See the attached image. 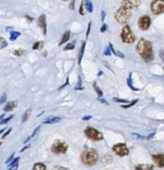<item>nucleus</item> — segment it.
<instances>
[{
	"instance_id": "obj_1",
	"label": "nucleus",
	"mask_w": 164,
	"mask_h": 170,
	"mask_svg": "<svg viewBox=\"0 0 164 170\" xmlns=\"http://www.w3.org/2000/svg\"><path fill=\"white\" fill-rule=\"evenodd\" d=\"M136 50L145 62H150L154 58V53L152 49V43L144 38H141L136 45Z\"/></svg>"
},
{
	"instance_id": "obj_2",
	"label": "nucleus",
	"mask_w": 164,
	"mask_h": 170,
	"mask_svg": "<svg viewBox=\"0 0 164 170\" xmlns=\"http://www.w3.org/2000/svg\"><path fill=\"white\" fill-rule=\"evenodd\" d=\"M81 161L83 162L85 165L92 166L98 161V153L95 149H87L83 151L81 154Z\"/></svg>"
},
{
	"instance_id": "obj_3",
	"label": "nucleus",
	"mask_w": 164,
	"mask_h": 170,
	"mask_svg": "<svg viewBox=\"0 0 164 170\" xmlns=\"http://www.w3.org/2000/svg\"><path fill=\"white\" fill-rule=\"evenodd\" d=\"M114 17L116 19V21L119 24H126L132 17V13L129 8H127L122 5V6H120L118 9H117Z\"/></svg>"
},
{
	"instance_id": "obj_4",
	"label": "nucleus",
	"mask_w": 164,
	"mask_h": 170,
	"mask_svg": "<svg viewBox=\"0 0 164 170\" xmlns=\"http://www.w3.org/2000/svg\"><path fill=\"white\" fill-rule=\"evenodd\" d=\"M120 37H121V40L123 41V42H124V43H128V44L133 43V42L135 41V39H136L135 35L133 34L130 26H129V25H127V24L122 28Z\"/></svg>"
},
{
	"instance_id": "obj_5",
	"label": "nucleus",
	"mask_w": 164,
	"mask_h": 170,
	"mask_svg": "<svg viewBox=\"0 0 164 170\" xmlns=\"http://www.w3.org/2000/svg\"><path fill=\"white\" fill-rule=\"evenodd\" d=\"M84 133L87 136V138H89L93 141H100L103 139L102 133L99 132L98 130H96L93 127H86V129L84 130Z\"/></svg>"
},
{
	"instance_id": "obj_6",
	"label": "nucleus",
	"mask_w": 164,
	"mask_h": 170,
	"mask_svg": "<svg viewBox=\"0 0 164 170\" xmlns=\"http://www.w3.org/2000/svg\"><path fill=\"white\" fill-rule=\"evenodd\" d=\"M68 149V145L63 141H55L51 146V151L54 154H64Z\"/></svg>"
},
{
	"instance_id": "obj_7",
	"label": "nucleus",
	"mask_w": 164,
	"mask_h": 170,
	"mask_svg": "<svg viewBox=\"0 0 164 170\" xmlns=\"http://www.w3.org/2000/svg\"><path fill=\"white\" fill-rule=\"evenodd\" d=\"M150 9L152 13L156 15L164 13V0H153L150 5Z\"/></svg>"
},
{
	"instance_id": "obj_8",
	"label": "nucleus",
	"mask_w": 164,
	"mask_h": 170,
	"mask_svg": "<svg viewBox=\"0 0 164 170\" xmlns=\"http://www.w3.org/2000/svg\"><path fill=\"white\" fill-rule=\"evenodd\" d=\"M112 150H113V152L116 154V155H118L120 157L126 156V155H128V153H129V149H128L126 144H124V143L115 144V145L112 147Z\"/></svg>"
},
{
	"instance_id": "obj_9",
	"label": "nucleus",
	"mask_w": 164,
	"mask_h": 170,
	"mask_svg": "<svg viewBox=\"0 0 164 170\" xmlns=\"http://www.w3.org/2000/svg\"><path fill=\"white\" fill-rule=\"evenodd\" d=\"M151 25V18L148 15H143L139 19H138V27L141 29L142 31H145Z\"/></svg>"
},
{
	"instance_id": "obj_10",
	"label": "nucleus",
	"mask_w": 164,
	"mask_h": 170,
	"mask_svg": "<svg viewBox=\"0 0 164 170\" xmlns=\"http://www.w3.org/2000/svg\"><path fill=\"white\" fill-rule=\"evenodd\" d=\"M141 0H122V5L129 9H135L140 5Z\"/></svg>"
},
{
	"instance_id": "obj_11",
	"label": "nucleus",
	"mask_w": 164,
	"mask_h": 170,
	"mask_svg": "<svg viewBox=\"0 0 164 170\" xmlns=\"http://www.w3.org/2000/svg\"><path fill=\"white\" fill-rule=\"evenodd\" d=\"M37 25L41 28V30H42L43 34L46 35V33H47V25H46V16H45V14L40 15V16L38 17Z\"/></svg>"
},
{
	"instance_id": "obj_12",
	"label": "nucleus",
	"mask_w": 164,
	"mask_h": 170,
	"mask_svg": "<svg viewBox=\"0 0 164 170\" xmlns=\"http://www.w3.org/2000/svg\"><path fill=\"white\" fill-rule=\"evenodd\" d=\"M152 159L154 161L155 165L163 168L164 167V154L160 153V154H155V155H152Z\"/></svg>"
},
{
	"instance_id": "obj_13",
	"label": "nucleus",
	"mask_w": 164,
	"mask_h": 170,
	"mask_svg": "<svg viewBox=\"0 0 164 170\" xmlns=\"http://www.w3.org/2000/svg\"><path fill=\"white\" fill-rule=\"evenodd\" d=\"M17 106V101H12V102H9L7 103L6 105L4 106V111L5 112H8V111H12L15 107Z\"/></svg>"
},
{
	"instance_id": "obj_14",
	"label": "nucleus",
	"mask_w": 164,
	"mask_h": 170,
	"mask_svg": "<svg viewBox=\"0 0 164 170\" xmlns=\"http://www.w3.org/2000/svg\"><path fill=\"white\" fill-rule=\"evenodd\" d=\"M61 120L60 117H49L47 119H45L43 121V124H53V123H57Z\"/></svg>"
},
{
	"instance_id": "obj_15",
	"label": "nucleus",
	"mask_w": 164,
	"mask_h": 170,
	"mask_svg": "<svg viewBox=\"0 0 164 170\" xmlns=\"http://www.w3.org/2000/svg\"><path fill=\"white\" fill-rule=\"evenodd\" d=\"M135 170H153V165H151V164H139V165H136Z\"/></svg>"
},
{
	"instance_id": "obj_16",
	"label": "nucleus",
	"mask_w": 164,
	"mask_h": 170,
	"mask_svg": "<svg viewBox=\"0 0 164 170\" xmlns=\"http://www.w3.org/2000/svg\"><path fill=\"white\" fill-rule=\"evenodd\" d=\"M83 2H84V6L87 11L90 13L93 11V4H92L91 0H83Z\"/></svg>"
},
{
	"instance_id": "obj_17",
	"label": "nucleus",
	"mask_w": 164,
	"mask_h": 170,
	"mask_svg": "<svg viewBox=\"0 0 164 170\" xmlns=\"http://www.w3.org/2000/svg\"><path fill=\"white\" fill-rule=\"evenodd\" d=\"M70 38V31H66L63 35H62V38H61L60 42H59V45H62L64 43H67V41L69 40Z\"/></svg>"
},
{
	"instance_id": "obj_18",
	"label": "nucleus",
	"mask_w": 164,
	"mask_h": 170,
	"mask_svg": "<svg viewBox=\"0 0 164 170\" xmlns=\"http://www.w3.org/2000/svg\"><path fill=\"white\" fill-rule=\"evenodd\" d=\"M85 45H86V42H85V41H83V42H82V45H81L80 51H79V54H78V64H79V65H80V63H81V59H82V57H83V54H84Z\"/></svg>"
},
{
	"instance_id": "obj_19",
	"label": "nucleus",
	"mask_w": 164,
	"mask_h": 170,
	"mask_svg": "<svg viewBox=\"0 0 164 170\" xmlns=\"http://www.w3.org/2000/svg\"><path fill=\"white\" fill-rule=\"evenodd\" d=\"M20 35H21V33L18 32V31H11V32H10V40L15 41Z\"/></svg>"
},
{
	"instance_id": "obj_20",
	"label": "nucleus",
	"mask_w": 164,
	"mask_h": 170,
	"mask_svg": "<svg viewBox=\"0 0 164 170\" xmlns=\"http://www.w3.org/2000/svg\"><path fill=\"white\" fill-rule=\"evenodd\" d=\"M32 170H46V165L43 163H36L34 164Z\"/></svg>"
},
{
	"instance_id": "obj_21",
	"label": "nucleus",
	"mask_w": 164,
	"mask_h": 170,
	"mask_svg": "<svg viewBox=\"0 0 164 170\" xmlns=\"http://www.w3.org/2000/svg\"><path fill=\"white\" fill-rule=\"evenodd\" d=\"M42 46H43V42L42 41H37V42H35L32 46V48L34 50H38V49H41L42 48Z\"/></svg>"
},
{
	"instance_id": "obj_22",
	"label": "nucleus",
	"mask_w": 164,
	"mask_h": 170,
	"mask_svg": "<svg viewBox=\"0 0 164 170\" xmlns=\"http://www.w3.org/2000/svg\"><path fill=\"white\" fill-rule=\"evenodd\" d=\"M93 88L95 89V91H96V93L98 94V98H101L102 96H103V93H102V91H101V89L99 88L98 86H97V84L96 83H93Z\"/></svg>"
},
{
	"instance_id": "obj_23",
	"label": "nucleus",
	"mask_w": 164,
	"mask_h": 170,
	"mask_svg": "<svg viewBox=\"0 0 164 170\" xmlns=\"http://www.w3.org/2000/svg\"><path fill=\"white\" fill-rule=\"evenodd\" d=\"M30 112H31V109H29L28 110H26L24 112V114H23V116H22V122H25L27 119H28V117H29V115H30Z\"/></svg>"
},
{
	"instance_id": "obj_24",
	"label": "nucleus",
	"mask_w": 164,
	"mask_h": 170,
	"mask_svg": "<svg viewBox=\"0 0 164 170\" xmlns=\"http://www.w3.org/2000/svg\"><path fill=\"white\" fill-rule=\"evenodd\" d=\"M137 102H138V100H137V99H135V100H133L132 102L128 103L127 105H121V107H122V108H130L131 106H133V105H134V104H136Z\"/></svg>"
},
{
	"instance_id": "obj_25",
	"label": "nucleus",
	"mask_w": 164,
	"mask_h": 170,
	"mask_svg": "<svg viewBox=\"0 0 164 170\" xmlns=\"http://www.w3.org/2000/svg\"><path fill=\"white\" fill-rule=\"evenodd\" d=\"M13 54H14L15 56H21V55H23V54H24V50H22V49L14 50V51H13Z\"/></svg>"
},
{
	"instance_id": "obj_26",
	"label": "nucleus",
	"mask_w": 164,
	"mask_h": 170,
	"mask_svg": "<svg viewBox=\"0 0 164 170\" xmlns=\"http://www.w3.org/2000/svg\"><path fill=\"white\" fill-rule=\"evenodd\" d=\"M130 81H131V80H130V78H128V79H127V84H128V86H129L132 90H134V91H139L140 89H138V88H136V87H134V86H133V85H132V83H131Z\"/></svg>"
},
{
	"instance_id": "obj_27",
	"label": "nucleus",
	"mask_w": 164,
	"mask_h": 170,
	"mask_svg": "<svg viewBox=\"0 0 164 170\" xmlns=\"http://www.w3.org/2000/svg\"><path fill=\"white\" fill-rule=\"evenodd\" d=\"M132 136H133V138L138 139V140H143V139H145V136L139 135V134H137V133H132Z\"/></svg>"
},
{
	"instance_id": "obj_28",
	"label": "nucleus",
	"mask_w": 164,
	"mask_h": 170,
	"mask_svg": "<svg viewBox=\"0 0 164 170\" xmlns=\"http://www.w3.org/2000/svg\"><path fill=\"white\" fill-rule=\"evenodd\" d=\"M84 2H83V0L81 1V5H80V8H79V14L80 15H84Z\"/></svg>"
},
{
	"instance_id": "obj_29",
	"label": "nucleus",
	"mask_w": 164,
	"mask_h": 170,
	"mask_svg": "<svg viewBox=\"0 0 164 170\" xmlns=\"http://www.w3.org/2000/svg\"><path fill=\"white\" fill-rule=\"evenodd\" d=\"M39 131H40V126L36 127V129H35V130L33 131L32 135H31V138H36L37 135H38V133H39Z\"/></svg>"
},
{
	"instance_id": "obj_30",
	"label": "nucleus",
	"mask_w": 164,
	"mask_h": 170,
	"mask_svg": "<svg viewBox=\"0 0 164 170\" xmlns=\"http://www.w3.org/2000/svg\"><path fill=\"white\" fill-rule=\"evenodd\" d=\"M0 41H1V46H0V47H1V49H3V48H5L7 46V42H6V40H5L3 37H0Z\"/></svg>"
},
{
	"instance_id": "obj_31",
	"label": "nucleus",
	"mask_w": 164,
	"mask_h": 170,
	"mask_svg": "<svg viewBox=\"0 0 164 170\" xmlns=\"http://www.w3.org/2000/svg\"><path fill=\"white\" fill-rule=\"evenodd\" d=\"M74 49V44L73 43H67V45L64 47V50H72Z\"/></svg>"
},
{
	"instance_id": "obj_32",
	"label": "nucleus",
	"mask_w": 164,
	"mask_h": 170,
	"mask_svg": "<svg viewBox=\"0 0 164 170\" xmlns=\"http://www.w3.org/2000/svg\"><path fill=\"white\" fill-rule=\"evenodd\" d=\"M12 118H13V115L9 116V117H7V118H5V119H2V121H1V124H5V123H7L9 120H11Z\"/></svg>"
},
{
	"instance_id": "obj_33",
	"label": "nucleus",
	"mask_w": 164,
	"mask_h": 170,
	"mask_svg": "<svg viewBox=\"0 0 164 170\" xmlns=\"http://www.w3.org/2000/svg\"><path fill=\"white\" fill-rule=\"evenodd\" d=\"M103 54L106 56H109V55H111V49H110V47H108V48H106L105 50H104V52H103Z\"/></svg>"
},
{
	"instance_id": "obj_34",
	"label": "nucleus",
	"mask_w": 164,
	"mask_h": 170,
	"mask_svg": "<svg viewBox=\"0 0 164 170\" xmlns=\"http://www.w3.org/2000/svg\"><path fill=\"white\" fill-rule=\"evenodd\" d=\"M107 30V25L105 24V23H103V25L101 26V29H100V32L101 33H103V32H105Z\"/></svg>"
},
{
	"instance_id": "obj_35",
	"label": "nucleus",
	"mask_w": 164,
	"mask_h": 170,
	"mask_svg": "<svg viewBox=\"0 0 164 170\" xmlns=\"http://www.w3.org/2000/svg\"><path fill=\"white\" fill-rule=\"evenodd\" d=\"M75 2H76V0H72V1L70 2V4H69V9L70 10H74V4H75Z\"/></svg>"
},
{
	"instance_id": "obj_36",
	"label": "nucleus",
	"mask_w": 164,
	"mask_h": 170,
	"mask_svg": "<svg viewBox=\"0 0 164 170\" xmlns=\"http://www.w3.org/2000/svg\"><path fill=\"white\" fill-rule=\"evenodd\" d=\"M90 28H91V22L88 23V26H87V31H86V37H88L89 33H90Z\"/></svg>"
},
{
	"instance_id": "obj_37",
	"label": "nucleus",
	"mask_w": 164,
	"mask_h": 170,
	"mask_svg": "<svg viewBox=\"0 0 164 170\" xmlns=\"http://www.w3.org/2000/svg\"><path fill=\"white\" fill-rule=\"evenodd\" d=\"M115 102H120V103H127V100L125 99H119V98H114L113 99Z\"/></svg>"
},
{
	"instance_id": "obj_38",
	"label": "nucleus",
	"mask_w": 164,
	"mask_h": 170,
	"mask_svg": "<svg viewBox=\"0 0 164 170\" xmlns=\"http://www.w3.org/2000/svg\"><path fill=\"white\" fill-rule=\"evenodd\" d=\"M6 98H7V95H6V93H4V94L1 96V104H3V103L6 101Z\"/></svg>"
},
{
	"instance_id": "obj_39",
	"label": "nucleus",
	"mask_w": 164,
	"mask_h": 170,
	"mask_svg": "<svg viewBox=\"0 0 164 170\" xmlns=\"http://www.w3.org/2000/svg\"><path fill=\"white\" fill-rule=\"evenodd\" d=\"M13 157H14V153H12V155L10 156V157H9V158L7 159V160H6V164H9V163H10V161L12 162V161L14 160V159H13Z\"/></svg>"
},
{
	"instance_id": "obj_40",
	"label": "nucleus",
	"mask_w": 164,
	"mask_h": 170,
	"mask_svg": "<svg viewBox=\"0 0 164 170\" xmlns=\"http://www.w3.org/2000/svg\"><path fill=\"white\" fill-rule=\"evenodd\" d=\"M153 136H155V133H151L150 135L145 136V140H150V139H152V138H153Z\"/></svg>"
},
{
	"instance_id": "obj_41",
	"label": "nucleus",
	"mask_w": 164,
	"mask_h": 170,
	"mask_svg": "<svg viewBox=\"0 0 164 170\" xmlns=\"http://www.w3.org/2000/svg\"><path fill=\"white\" fill-rule=\"evenodd\" d=\"M159 56H160V58L162 59V61L164 62V50H160L159 51Z\"/></svg>"
},
{
	"instance_id": "obj_42",
	"label": "nucleus",
	"mask_w": 164,
	"mask_h": 170,
	"mask_svg": "<svg viewBox=\"0 0 164 170\" xmlns=\"http://www.w3.org/2000/svg\"><path fill=\"white\" fill-rule=\"evenodd\" d=\"M105 14H106V13H105V11L103 10V11L101 12V21H102V22H103L104 19H105Z\"/></svg>"
},
{
	"instance_id": "obj_43",
	"label": "nucleus",
	"mask_w": 164,
	"mask_h": 170,
	"mask_svg": "<svg viewBox=\"0 0 164 170\" xmlns=\"http://www.w3.org/2000/svg\"><path fill=\"white\" fill-rule=\"evenodd\" d=\"M91 116H84V117H82V120L83 121H86V120H90L91 119Z\"/></svg>"
},
{
	"instance_id": "obj_44",
	"label": "nucleus",
	"mask_w": 164,
	"mask_h": 170,
	"mask_svg": "<svg viewBox=\"0 0 164 170\" xmlns=\"http://www.w3.org/2000/svg\"><path fill=\"white\" fill-rule=\"evenodd\" d=\"M98 100H99L100 102H102V103H104V104H106V105H109V103H108V101H106V100H104V99H101V98H98Z\"/></svg>"
},
{
	"instance_id": "obj_45",
	"label": "nucleus",
	"mask_w": 164,
	"mask_h": 170,
	"mask_svg": "<svg viewBox=\"0 0 164 170\" xmlns=\"http://www.w3.org/2000/svg\"><path fill=\"white\" fill-rule=\"evenodd\" d=\"M11 130H12V128H8V131H6V132L4 133V134L2 135V138H4V137L6 136V135H8V133H9L10 131H11Z\"/></svg>"
},
{
	"instance_id": "obj_46",
	"label": "nucleus",
	"mask_w": 164,
	"mask_h": 170,
	"mask_svg": "<svg viewBox=\"0 0 164 170\" xmlns=\"http://www.w3.org/2000/svg\"><path fill=\"white\" fill-rule=\"evenodd\" d=\"M68 84H69V82H68V78H67V80H66V82H65V83H64L62 86H61V87H59V89H62L63 87H65L66 85H68Z\"/></svg>"
},
{
	"instance_id": "obj_47",
	"label": "nucleus",
	"mask_w": 164,
	"mask_h": 170,
	"mask_svg": "<svg viewBox=\"0 0 164 170\" xmlns=\"http://www.w3.org/2000/svg\"><path fill=\"white\" fill-rule=\"evenodd\" d=\"M102 73H103V72H102V71H100V72H99V73H98V76L102 75Z\"/></svg>"
},
{
	"instance_id": "obj_48",
	"label": "nucleus",
	"mask_w": 164,
	"mask_h": 170,
	"mask_svg": "<svg viewBox=\"0 0 164 170\" xmlns=\"http://www.w3.org/2000/svg\"><path fill=\"white\" fill-rule=\"evenodd\" d=\"M63 1H67V0H63Z\"/></svg>"
},
{
	"instance_id": "obj_49",
	"label": "nucleus",
	"mask_w": 164,
	"mask_h": 170,
	"mask_svg": "<svg viewBox=\"0 0 164 170\" xmlns=\"http://www.w3.org/2000/svg\"><path fill=\"white\" fill-rule=\"evenodd\" d=\"M163 70H164V66H163Z\"/></svg>"
}]
</instances>
